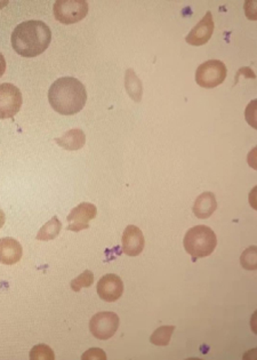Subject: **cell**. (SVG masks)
I'll use <instances>...</instances> for the list:
<instances>
[{
    "instance_id": "1",
    "label": "cell",
    "mask_w": 257,
    "mask_h": 360,
    "mask_svg": "<svg viewBox=\"0 0 257 360\" xmlns=\"http://www.w3.org/2000/svg\"><path fill=\"white\" fill-rule=\"evenodd\" d=\"M52 31L43 21H25L12 34V46L23 58H36L48 49Z\"/></svg>"
},
{
    "instance_id": "2",
    "label": "cell",
    "mask_w": 257,
    "mask_h": 360,
    "mask_svg": "<svg viewBox=\"0 0 257 360\" xmlns=\"http://www.w3.org/2000/svg\"><path fill=\"white\" fill-rule=\"evenodd\" d=\"M48 101L56 112L63 116H72L85 107L87 101L86 87L74 77H63L51 86Z\"/></svg>"
},
{
    "instance_id": "3",
    "label": "cell",
    "mask_w": 257,
    "mask_h": 360,
    "mask_svg": "<svg viewBox=\"0 0 257 360\" xmlns=\"http://www.w3.org/2000/svg\"><path fill=\"white\" fill-rule=\"evenodd\" d=\"M184 248L193 259L207 257L214 252L218 245L215 232L206 226H192L187 230L183 239Z\"/></svg>"
},
{
    "instance_id": "4",
    "label": "cell",
    "mask_w": 257,
    "mask_h": 360,
    "mask_svg": "<svg viewBox=\"0 0 257 360\" xmlns=\"http://www.w3.org/2000/svg\"><path fill=\"white\" fill-rule=\"evenodd\" d=\"M54 16L63 25H74L85 19L88 4L85 0H58L53 7Z\"/></svg>"
},
{
    "instance_id": "5",
    "label": "cell",
    "mask_w": 257,
    "mask_h": 360,
    "mask_svg": "<svg viewBox=\"0 0 257 360\" xmlns=\"http://www.w3.org/2000/svg\"><path fill=\"white\" fill-rule=\"evenodd\" d=\"M227 67L218 60L204 62L196 71V82L202 89H214L227 78Z\"/></svg>"
},
{
    "instance_id": "6",
    "label": "cell",
    "mask_w": 257,
    "mask_h": 360,
    "mask_svg": "<svg viewBox=\"0 0 257 360\" xmlns=\"http://www.w3.org/2000/svg\"><path fill=\"white\" fill-rule=\"evenodd\" d=\"M120 319L114 312H98L89 321V330L98 340H109L119 328Z\"/></svg>"
},
{
    "instance_id": "7",
    "label": "cell",
    "mask_w": 257,
    "mask_h": 360,
    "mask_svg": "<svg viewBox=\"0 0 257 360\" xmlns=\"http://www.w3.org/2000/svg\"><path fill=\"white\" fill-rule=\"evenodd\" d=\"M22 93L13 84L0 85V120H7L15 116L22 107Z\"/></svg>"
},
{
    "instance_id": "8",
    "label": "cell",
    "mask_w": 257,
    "mask_h": 360,
    "mask_svg": "<svg viewBox=\"0 0 257 360\" xmlns=\"http://www.w3.org/2000/svg\"><path fill=\"white\" fill-rule=\"evenodd\" d=\"M96 214H98V208L95 205L91 202H81L67 215V220L69 224L67 229L74 232L88 229L89 221L94 220Z\"/></svg>"
},
{
    "instance_id": "9",
    "label": "cell",
    "mask_w": 257,
    "mask_h": 360,
    "mask_svg": "<svg viewBox=\"0 0 257 360\" xmlns=\"http://www.w3.org/2000/svg\"><path fill=\"white\" fill-rule=\"evenodd\" d=\"M98 294L105 302H116L124 293V283L119 276L107 274L103 276L96 287Z\"/></svg>"
},
{
    "instance_id": "10",
    "label": "cell",
    "mask_w": 257,
    "mask_h": 360,
    "mask_svg": "<svg viewBox=\"0 0 257 360\" xmlns=\"http://www.w3.org/2000/svg\"><path fill=\"white\" fill-rule=\"evenodd\" d=\"M214 21H213V15L211 12L206 13L204 19L198 23V25L189 32L185 41L190 44L192 46H202L205 44L209 43L213 32H214Z\"/></svg>"
},
{
    "instance_id": "11",
    "label": "cell",
    "mask_w": 257,
    "mask_h": 360,
    "mask_svg": "<svg viewBox=\"0 0 257 360\" xmlns=\"http://www.w3.org/2000/svg\"><path fill=\"white\" fill-rule=\"evenodd\" d=\"M123 252L128 257H138L145 246L143 232L136 226H126L123 233Z\"/></svg>"
},
{
    "instance_id": "12",
    "label": "cell",
    "mask_w": 257,
    "mask_h": 360,
    "mask_svg": "<svg viewBox=\"0 0 257 360\" xmlns=\"http://www.w3.org/2000/svg\"><path fill=\"white\" fill-rule=\"evenodd\" d=\"M23 250L16 239L6 237L0 239V263L6 266H13L21 259Z\"/></svg>"
},
{
    "instance_id": "13",
    "label": "cell",
    "mask_w": 257,
    "mask_h": 360,
    "mask_svg": "<svg viewBox=\"0 0 257 360\" xmlns=\"http://www.w3.org/2000/svg\"><path fill=\"white\" fill-rule=\"evenodd\" d=\"M218 208V202L215 195L209 191L198 195L195 205H193V213L198 219H209L211 214Z\"/></svg>"
},
{
    "instance_id": "14",
    "label": "cell",
    "mask_w": 257,
    "mask_h": 360,
    "mask_svg": "<svg viewBox=\"0 0 257 360\" xmlns=\"http://www.w3.org/2000/svg\"><path fill=\"white\" fill-rule=\"evenodd\" d=\"M55 142L63 149L76 151L85 146L86 135L81 129H70L65 135H62L61 138L55 139Z\"/></svg>"
},
{
    "instance_id": "15",
    "label": "cell",
    "mask_w": 257,
    "mask_h": 360,
    "mask_svg": "<svg viewBox=\"0 0 257 360\" xmlns=\"http://www.w3.org/2000/svg\"><path fill=\"white\" fill-rule=\"evenodd\" d=\"M125 87L129 96L135 102L141 101L142 94H143V86H142L141 80L138 79V77L135 75L133 69H128V70L126 71Z\"/></svg>"
},
{
    "instance_id": "16",
    "label": "cell",
    "mask_w": 257,
    "mask_h": 360,
    "mask_svg": "<svg viewBox=\"0 0 257 360\" xmlns=\"http://www.w3.org/2000/svg\"><path fill=\"white\" fill-rule=\"evenodd\" d=\"M62 230L61 221L58 220V217H54L41 226V229L37 233V240L48 241L55 239Z\"/></svg>"
},
{
    "instance_id": "17",
    "label": "cell",
    "mask_w": 257,
    "mask_h": 360,
    "mask_svg": "<svg viewBox=\"0 0 257 360\" xmlns=\"http://www.w3.org/2000/svg\"><path fill=\"white\" fill-rule=\"evenodd\" d=\"M174 330L175 326L159 327V328L154 330V333L151 335V343L154 345H158V347H166V345H169Z\"/></svg>"
},
{
    "instance_id": "18",
    "label": "cell",
    "mask_w": 257,
    "mask_h": 360,
    "mask_svg": "<svg viewBox=\"0 0 257 360\" xmlns=\"http://www.w3.org/2000/svg\"><path fill=\"white\" fill-rule=\"evenodd\" d=\"M93 283H94L93 272L91 270H86L81 275L78 276V277L74 278V281H71L70 286L74 292H80L81 288H88V287L92 286Z\"/></svg>"
},
{
    "instance_id": "19",
    "label": "cell",
    "mask_w": 257,
    "mask_h": 360,
    "mask_svg": "<svg viewBox=\"0 0 257 360\" xmlns=\"http://www.w3.org/2000/svg\"><path fill=\"white\" fill-rule=\"evenodd\" d=\"M31 360H54L55 354L51 347L46 345H34L30 351Z\"/></svg>"
},
{
    "instance_id": "20",
    "label": "cell",
    "mask_w": 257,
    "mask_h": 360,
    "mask_svg": "<svg viewBox=\"0 0 257 360\" xmlns=\"http://www.w3.org/2000/svg\"><path fill=\"white\" fill-rule=\"evenodd\" d=\"M256 253L257 248L255 246H251L242 253L240 262L246 270H255L257 268Z\"/></svg>"
},
{
    "instance_id": "21",
    "label": "cell",
    "mask_w": 257,
    "mask_h": 360,
    "mask_svg": "<svg viewBox=\"0 0 257 360\" xmlns=\"http://www.w3.org/2000/svg\"><path fill=\"white\" fill-rule=\"evenodd\" d=\"M107 359V356H105V352L101 349H89L88 351H86L85 354L81 356V359L87 360V359Z\"/></svg>"
},
{
    "instance_id": "22",
    "label": "cell",
    "mask_w": 257,
    "mask_h": 360,
    "mask_svg": "<svg viewBox=\"0 0 257 360\" xmlns=\"http://www.w3.org/2000/svg\"><path fill=\"white\" fill-rule=\"evenodd\" d=\"M5 71H6V61L3 54L0 53V77L5 74Z\"/></svg>"
},
{
    "instance_id": "23",
    "label": "cell",
    "mask_w": 257,
    "mask_h": 360,
    "mask_svg": "<svg viewBox=\"0 0 257 360\" xmlns=\"http://www.w3.org/2000/svg\"><path fill=\"white\" fill-rule=\"evenodd\" d=\"M5 221H6V215L4 213L3 210L0 208V229L3 228L4 224H5Z\"/></svg>"
}]
</instances>
